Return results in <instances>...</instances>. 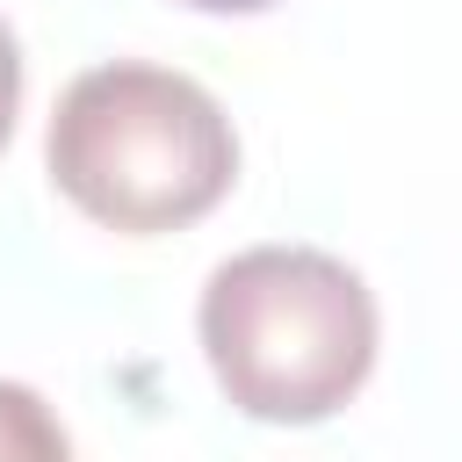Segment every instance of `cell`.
<instances>
[{"label": "cell", "mask_w": 462, "mask_h": 462, "mask_svg": "<svg viewBox=\"0 0 462 462\" xmlns=\"http://www.w3.org/2000/svg\"><path fill=\"white\" fill-rule=\"evenodd\" d=\"M43 166L79 217L123 238H159L209 217L231 195L238 137L217 94L195 87L188 72L116 58L58 94Z\"/></svg>", "instance_id": "cell-1"}, {"label": "cell", "mask_w": 462, "mask_h": 462, "mask_svg": "<svg viewBox=\"0 0 462 462\" xmlns=\"http://www.w3.org/2000/svg\"><path fill=\"white\" fill-rule=\"evenodd\" d=\"M195 325L217 390L267 426L332 419L375 368V296L318 245L231 253L209 274Z\"/></svg>", "instance_id": "cell-2"}, {"label": "cell", "mask_w": 462, "mask_h": 462, "mask_svg": "<svg viewBox=\"0 0 462 462\" xmlns=\"http://www.w3.org/2000/svg\"><path fill=\"white\" fill-rule=\"evenodd\" d=\"M72 440H65V426L43 411V397L36 390H22V383H0V455H65Z\"/></svg>", "instance_id": "cell-3"}, {"label": "cell", "mask_w": 462, "mask_h": 462, "mask_svg": "<svg viewBox=\"0 0 462 462\" xmlns=\"http://www.w3.org/2000/svg\"><path fill=\"white\" fill-rule=\"evenodd\" d=\"M14 108H22V43L0 22V144L14 137Z\"/></svg>", "instance_id": "cell-4"}, {"label": "cell", "mask_w": 462, "mask_h": 462, "mask_svg": "<svg viewBox=\"0 0 462 462\" xmlns=\"http://www.w3.org/2000/svg\"><path fill=\"white\" fill-rule=\"evenodd\" d=\"M180 7H202V14H260L274 0H180Z\"/></svg>", "instance_id": "cell-5"}]
</instances>
